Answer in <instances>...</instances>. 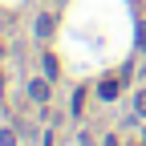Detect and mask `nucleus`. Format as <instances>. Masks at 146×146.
I'll return each instance as SVG.
<instances>
[{"label":"nucleus","mask_w":146,"mask_h":146,"mask_svg":"<svg viewBox=\"0 0 146 146\" xmlns=\"http://www.w3.org/2000/svg\"><path fill=\"white\" fill-rule=\"evenodd\" d=\"M98 94H102L106 102H114V98H118V77H102V85H98Z\"/></svg>","instance_id":"f257e3e1"},{"label":"nucleus","mask_w":146,"mask_h":146,"mask_svg":"<svg viewBox=\"0 0 146 146\" xmlns=\"http://www.w3.org/2000/svg\"><path fill=\"white\" fill-rule=\"evenodd\" d=\"M29 98L33 102H49V81H33L29 85Z\"/></svg>","instance_id":"f03ea898"},{"label":"nucleus","mask_w":146,"mask_h":146,"mask_svg":"<svg viewBox=\"0 0 146 146\" xmlns=\"http://www.w3.org/2000/svg\"><path fill=\"white\" fill-rule=\"evenodd\" d=\"M36 33L49 36V33H53V16H36Z\"/></svg>","instance_id":"7ed1b4c3"},{"label":"nucleus","mask_w":146,"mask_h":146,"mask_svg":"<svg viewBox=\"0 0 146 146\" xmlns=\"http://www.w3.org/2000/svg\"><path fill=\"white\" fill-rule=\"evenodd\" d=\"M134 110H138V118H146V89H142L138 98H134Z\"/></svg>","instance_id":"20e7f679"},{"label":"nucleus","mask_w":146,"mask_h":146,"mask_svg":"<svg viewBox=\"0 0 146 146\" xmlns=\"http://www.w3.org/2000/svg\"><path fill=\"white\" fill-rule=\"evenodd\" d=\"M81 106H85V89H77V94H73V114H81Z\"/></svg>","instance_id":"39448f33"},{"label":"nucleus","mask_w":146,"mask_h":146,"mask_svg":"<svg viewBox=\"0 0 146 146\" xmlns=\"http://www.w3.org/2000/svg\"><path fill=\"white\" fill-rule=\"evenodd\" d=\"M45 77H57V57H45Z\"/></svg>","instance_id":"423d86ee"},{"label":"nucleus","mask_w":146,"mask_h":146,"mask_svg":"<svg viewBox=\"0 0 146 146\" xmlns=\"http://www.w3.org/2000/svg\"><path fill=\"white\" fill-rule=\"evenodd\" d=\"M12 142H16V134H12V130H0V146H12Z\"/></svg>","instance_id":"0eeeda50"},{"label":"nucleus","mask_w":146,"mask_h":146,"mask_svg":"<svg viewBox=\"0 0 146 146\" xmlns=\"http://www.w3.org/2000/svg\"><path fill=\"white\" fill-rule=\"evenodd\" d=\"M138 45H142V49H146V25H142V29H138Z\"/></svg>","instance_id":"6e6552de"},{"label":"nucleus","mask_w":146,"mask_h":146,"mask_svg":"<svg viewBox=\"0 0 146 146\" xmlns=\"http://www.w3.org/2000/svg\"><path fill=\"white\" fill-rule=\"evenodd\" d=\"M106 146H122V142H118V138H106Z\"/></svg>","instance_id":"1a4fd4ad"},{"label":"nucleus","mask_w":146,"mask_h":146,"mask_svg":"<svg viewBox=\"0 0 146 146\" xmlns=\"http://www.w3.org/2000/svg\"><path fill=\"white\" fill-rule=\"evenodd\" d=\"M0 89H4V73H0Z\"/></svg>","instance_id":"9d476101"},{"label":"nucleus","mask_w":146,"mask_h":146,"mask_svg":"<svg viewBox=\"0 0 146 146\" xmlns=\"http://www.w3.org/2000/svg\"><path fill=\"white\" fill-rule=\"evenodd\" d=\"M0 53H4V45H0Z\"/></svg>","instance_id":"9b49d317"}]
</instances>
